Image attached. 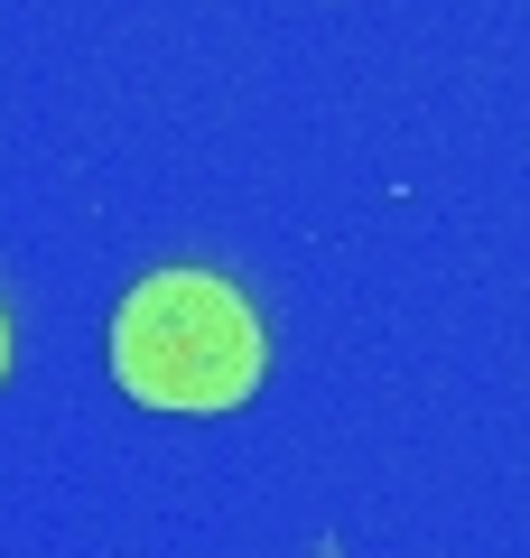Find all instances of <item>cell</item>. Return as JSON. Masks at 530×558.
<instances>
[{
	"label": "cell",
	"instance_id": "6da1fadb",
	"mask_svg": "<svg viewBox=\"0 0 530 558\" xmlns=\"http://www.w3.org/2000/svg\"><path fill=\"white\" fill-rule=\"evenodd\" d=\"M112 373L149 410H233L261 381V317L205 270H158L112 326Z\"/></svg>",
	"mask_w": 530,
	"mask_h": 558
},
{
	"label": "cell",
	"instance_id": "7a4b0ae2",
	"mask_svg": "<svg viewBox=\"0 0 530 558\" xmlns=\"http://www.w3.org/2000/svg\"><path fill=\"white\" fill-rule=\"evenodd\" d=\"M0 373H10V326H0Z\"/></svg>",
	"mask_w": 530,
	"mask_h": 558
}]
</instances>
